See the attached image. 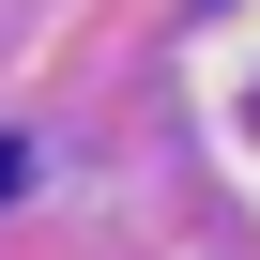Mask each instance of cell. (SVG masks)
<instances>
[{
    "mask_svg": "<svg viewBox=\"0 0 260 260\" xmlns=\"http://www.w3.org/2000/svg\"><path fill=\"white\" fill-rule=\"evenodd\" d=\"M0 199H16V153H0Z\"/></svg>",
    "mask_w": 260,
    "mask_h": 260,
    "instance_id": "6da1fadb",
    "label": "cell"
}]
</instances>
